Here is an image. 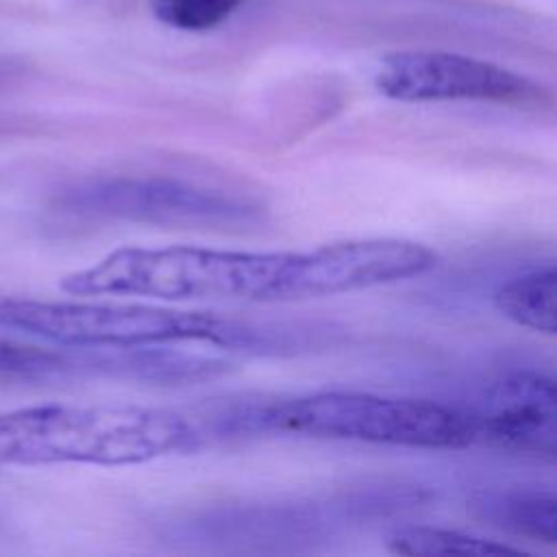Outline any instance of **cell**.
I'll use <instances>...</instances> for the list:
<instances>
[{
    "label": "cell",
    "instance_id": "8fae6325",
    "mask_svg": "<svg viewBox=\"0 0 557 557\" xmlns=\"http://www.w3.org/2000/svg\"><path fill=\"white\" fill-rule=\"evenodd\" d=\"M248 0H148L152 15L183 33H207L228 22Z\"/></svg>",
    "mask_w": 557,
    "mask_h": 557
},
{
    "label": "cell",
    "instance_id": "8992f818",
    "mask_svg": "<svg viewBox=\"0 0 557 557\" xmlns=\"http://www.w3.org/2000/svg\"><path fill=\"white\" fill-rule=\"evenodd\" d=\"M374 87L400 102H494L540 107L548 98L542 85L492 61L444 50H398L381 59Z\"/></svg>",
    "mask_w": 557,
    "mask_h": 557
},
{
    "label": "cell",
    "instance_id": "277c9868",
    "mask_svg": "<svg viewBox=\"0 0 557 557\" xmlns=\"http://www.w3.org/2000/svg\"><path fill=\"white\" fill-rule=\"evenodd\" d=\"M0 329L44 342L81 348L115 350L205 342L222 348L270 346V331L209 311H181L133 302L37 300L0 296Z\"/></svg>",
    "mask_w": 557,
    "mask_h": 557
},
{
    "label": "cell",
    "instance_id": "7a4b0ae2",
    "mask_svg": "<svg viewBox=\"0 0 557 557\" xmlns=\"http://www.w3.org/2000/svg\"><path fill=\"white\" fill-rule=\"evenodd\" d=\"M181 413L139 405L46 403L0 411V466H135L194 450Z\"/></svg>",
    "mask_w": 557,
    "mask_h": 557
},
{
    "label": "cell",
    "instance_id": "5b68a950",
    "mask_svg": "<svg viewBox=\"0 0 557 557\" xmlns=\"http://www.w3.org/2000/svg\"><path fill=\"white\" fill-rule=\"evenodd\" d=\"M61 205L81 215L163 226L233 228L261 218V207L248 196L168 174L89 178L67 189Z\"/></svg>",
    "mask_w": 557,
    "mask_h": 557
},
{
    "label": "cell",
    "instance_id": "ba28073f",
    "mask_svg": "<svg viewBox=\"0 0 557 557\" xmlns=\"http://www.w3.org/2000/svg\"><path fill=\"white\" fill-rule=\"evenodd\" d=\"M476 520L533 542L555 544L557 500L550 492L529 487H481L468 496Z\"/></svg>",
    "mask_w": 557,
    "mask_h": 557
},
{
    "label": "cell",
    "instance_id": "6da1fadb",
    "mask_svg": "<svg viewBox=\"0 0 557 557\" xmlns=\"http://www.w3.org/2000/svg\"><path fill=\"white\" fill-rule=\"evenodd\" d=\"M437 263L433 248L396 237L344 239L298 252L128 246L65 274L59 287L72 296L294 302L407 281Z\"/></svg>",
    "mask_w": 557,
    "mask_h": 557
},
{
    "label": "cell",
    "instance_id": "3957f363",
    "mask_svg": "<svg viewBox=\"0 0 557 557\" xmlns=\"http://www.w3.org/2000/svg\"><path fill=\"white\" fill-rule=\"evenodd\" d=\"M226 431L459 450L474 444L468 411L424 398L363 392H318L246 403L224 416Z\"/></svg>",
    "mask_w": 557,
    "mask_h": 557
},
{
    "label": "cell",
    "instance_id": "52a82bcc",
    "mask_svg": "<svg viewBox=\"0 0 557 557\" xmlns=\"http://www.w3.org/2000/svg\"><path fill=\"white\" fill-rule=\"evenodd\" d=\"M468 416L474 442L542 459L557 455V389L542 372H513L494 381Z\"/></svg>",
    "mask_w": 557,
    "mask_h": 557
},
{
    "label": "cell",
    "instance_id": "30bf717a",
    "mask_svg": "<svg viewBox=\"0 0 557 557\" xmlns=\"http://www.w3.org/2000/svg\"><path fill=\"white\" fill-rule=\"evenodd\" d=\"M387 550L396 555H520V548L487 537L437 529V527H400L387 535Z\"/></svg>",
    "mask_w": 557,
    "mask_h": 557
},
{
    "label": "cell",
    "instance_id": "9c48e42d",
    "mask_svg": "<svg viewBox=\"0 0 557 557\" xmlns=\"http://www.w3.org/2000/svg\"><path fill=\"white\" fill-rule=\"evenodd\" d=\"M555 296H557V272L553 263H546L503 283L494 292L492 300H494V307L518 326H524L535 333L555 335L557 331Z\"/></svg>",
    "mask_w": 557,
    "mask_h": 557
}]
</instances>
